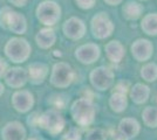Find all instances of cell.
I'll use <instances>...</instances> for the list:
<instances>
[{"instance_id":"6da1fadb","label":"cell","mask_w":157,"mask_h":140,"mask_svg":"<svg viewBox=\"0 0 157 140\" xmlns=\"http://www.w3.org/2000/svg\"><path fill=\"white\" fill-rule=\"evenodd\" d=\"M95 105L93 100L88 97L78 98L72 104L71 107V114L73 120L78 124V126H89L94 121L95 118Z\"/></svg>"},{"instance_id":"7a4b0ae2","label":"cell","mask_w":157,"mask_h":140,"mask_svg":"<svg viewBox=\"0 0 157 140\" xmlns=\"http://www.w3.org/2000/svg\"><path fill=\"white\" fill-rule=\"evenodd\" d=\"M32 53V47L22 38H12L5 46V54L14 63H22L28 60Z\"/></svg>"},{"instance_id":"3957f363","label":"cell","mask_w":157,"mask_h":140,"mask_svg":"<svg viewBox=\"0 0 157 140\" xmlns=\"http://www.w3.org/2000/svg\"><path fill=\"white\" fill-rule=\"evenodd\" d=\"M0 26L11 31L14 34H25L27 31V21L22 14L12 11L10 7L0 9Z\"/></svg>"},{"instance_id":"277c9868","label":"cell","mask_w":157,"mask_h":140,"mask_svg":"<svg viewBox=\"0 0 157 140\" xmlns=\"http://www.w3.org/2000/svg\"><path fill=\"white\" fill-rule=\"evenodd\" d=\"M65 124V118L55 109H51L48 111H45L44 113L39 114L36 121V126L44 128L46 132L52 135L59 134L63 130Z\"/></svg>"},{"instance_id":"5b68a950","label":"cell","mask_w":157,"mask_h":140,"mask_svg":"<svg viewBox=\"0 0 157 140\" xmlns=\"http://www.w3.org/2000/svg\"><path fill=\"white\" fill-rule=\"evenodd\" d=\"M36 16L41 23L45 26H54L61 18V8L52 0H46L40 2L36 8Z\"/></svg>"},{"instance_id":"8992f818","label":"cell","mask_w":157,"mask_h":140,"mask_svg":"<svg viewBox=\"0 0 157 140\" xmlns=\"http://www.w3.org/2000/svg\"><path fill=\"white\" fill-rule=\"evenodd\" d=\"M75 73L73 68L65 62H59L53 66L52 74H51V83L56 88L69 87L74 81Z\"/></svg>"},{"instance_id":"52a82bcc","label":"cell","mask_w":157,"mask_h":140,"mask_svg":"<svg viewBox=\"0 0 157 140\" xmlns=\"http://www.w3.org/2000/svg\"><path fill=\"white\" fill-rule=\"evenodd\" d=\"M90 27H92L93 36L98 40H103V39L109 38L114 31V25L105 13L96 14L92 19Z\"/></svg>"},{"instance_id":"ba28073f","label":"cell","mask_w":157,"mask_h":140,"mask_svg":"<svg viewBox=\"0 0 157 140\" xmlns=\"http://www.w3.org/2000/svg\"><path fill=\"white\" fill-rule=\"evenodd\" d=\"M90 83L95 89L100 91L108 90L114 83V73L109 68L98 67L95 68L90 73Z\"/></svg>"},{"instance_id":"9c48e42d","label":"cell","mask_w":157,"mask_h":140,"mask_svg":"<svg viewBox=\"0 0 157 140\" xmlns=\"http://www.w3.org/2000/svg\"><path fill=\"white\" fill-rule=\"evenodd\" d=\"M12 105L18 112H28L34 106V96L28 90H18L12 96Z\"/></svg>"},{"instance_id":"30bf717a","label":"cell","mask_w":157,"mask_h":140,"mask_svg":"<svg viewBox=\"0 0 157 140\" xmlns=\"http://www.w3.org/2000/svg\"><path fill=\"white\" fill-rule=\"evenodd\" d=\"M101 55L100 47L95 43H87L80 46L75 50V57L83 64H92L98 60Z\"/></svg>"},{"instance_id":"8fae6325","label":"cell","mask_w":157,"mask_h":140,"mask_svg":"<svg viewBox=\"0 0 157 140\" xmlns=\"http://www.w3.org/2000/svg\"><path fill=\"white\" fill-rule=\"evenodd\" d=\"M62 29H63V33L68 39L80 40L85 36L86 25L81 19L73 16V18H69L68 20L65 21Z\"/></svg>"},{"instance_id":"7c38bea8","label":"cell","mask_w":157,"mask_h":140,"mask_svg":"<svg viewBox=\"0 0 157 140\" xmlns=\"http://www.w3.org/2000/svg\"><path fill=\"white\" fill-rule=\"evenodd\" d=\"M154 52V46L149 40L145 39H138L131 46V54L135 60L138 62L148 61L151 57Z\"/></svg>"},{"instance_id":"4fadbf2b","label":"cell","mask_w":157,"mask_h":140,"mask_svg":"<svg viewBox=\"0 0 157 140\" xmlns=\"http://www.w3.org/2000/svg\"><path fill=\"white\" fill-rule=\"evenodd\" d=\"M5 81L7 85L14 89H20L22 88L28 81V75L25 69L19 67H14L12 69H8L5 74Z\"/></svg>"},{"instance_id":"5bb4252c","label":"cell","mask_w":157,"mask_h":140,"mask_svg":"<svg viewBox=\"0 0 157 140\" xmlns=\"http://www.w3.org/2000/svg\"><path fill=\"white\" fill-rule=\"evenodd\" d=\"M2 140H25L26 130L19 121H10L1 131Z\"/></svg>"},{"instance_id":"9a60e30c","label":"cell","mask_w":157,"mask_h":140,"mask_svg":"<svg viewBox=\"0 0 157 140\" xmlns=\"http://www.w3.org/2000/svg\"><path fill=\"white\" fill-rule=\"evenodd\" d=\"M28 80L32 82L33 84H40L46 80L47 75H48V67L45 63H32L28 67Z\"/></svg>"},{"instance_id":"2e32d148","label":"cell","mask_w":157,"mask_h":140,"mask_svg":"<svg viewBox=\"0 0 157 140\" xmlns=\"http://www.w3.org/2000/svg\"><path fill=\"white\" fill-rule=\"evenodd\" d=\"M140 130H141V126L137 120L134 118H124L120 121V125H118V133L124 139L136 137L140 133Z\"/></svg>"},{"instance_id":"e0dca14e","label":"cell","mask_w":157,"mask_h":140,"mask_svg":"<svg viewBox=\"0 0 157 140\" xmlns=\"http://www.w3.org/2000/svg\"><path fill=\"white\" fill-rule=\"evenodd\" d=\"M105 55L108 57V60L111 61L113 63H118L121 62L123 56H124L125 49L123 45L120 41H110L108 42L105 47Z\"/></svg>"},{"instance_id":"ac0fdd59","label":"cell","mask_w":157,"mask_h":140,"mask_svg":"<svg viewBox=\"0 0 157 140\" xmlns=\"http://www.w3.org/2000/svg\"><path fill=\"white\" fill-rule=\"evenodd\" d=\"M55 40H56V35L52 28H44L39 31V33L35 36L36 45L42 49L51 48L55 43Z\"/></svg>"},{"instance_id":"d6986e66","label":"cell","mask_w":157,"mask_h":140,"mask_svg":"<svg viewBox=\"0 0 157 140\" xmlns=\"http://www.w3.org/2000/svg\"><path fill=\"white\" fill-rule=\"evenodd\" d=\"M149 95H150V89L148 85L137 83L130 89V98L134 103L136 104H143L149 99Z\"/></svg>"},{"instance_id":"ffe728a7","label":"cell","mask_w":157,"mask_h":140,"mask_svg":"<svg viewBox=\"0 0 157 140\" xmlns=\"http://www.w3.org/2000/svg\"><path fill=\"white\" fill-rule=\"evenodd\" d=\"M122 12H123V15H124L125 19H128V20H136L143 13V6L140 2H137V1L130 0V1H128V2L124 4V6L122 8Z\"/></svg>"},{"instance_id":"44dd1931","label":"cell","mask_w":157,"mask_h":140,"mask_svg":"<svg viewBox=\"0 0 157 140\" xmlns=\"http://www.w3.org/2000/svg\"><path fill=\"white\" fill-rule=\"evenodd\" d=\"M109 105L111 110L115 112H122L124 111L128 106V98H127V93L122 92H114L110 96L109 99Z\"/></svg>"},{"instance_id":"7402d4cb","label":"cell","mask_w":157,"mask_h":140,"mask_svg":"<svg viewBox=\"0 0 157 140\" xmlns=\"http://www.w3.org/2000/svg\"><path fill=\"white\" fill-rule=\"evenodd\" d=\"M142 31L148 35H157V13L145 15L141 23Z\"/></svg>"},{"instance_id":"603a6c76","label":"cell","mask_w":157,"mask_h":140,"mask_svg":"<svg viewBox=\"0 0 157 140\" xmlns=\"http://www.w3.org/2000/svg\"><path fill=\"white\" fill-rule=\"evenodd\" d=\"M144 124L148 127H157V107L148 106L142 112Z\"/></svg>"},{"instance_id":"cb8c5ba5","label":"cell","mask_w":157,"mask_h":140,"mask_svg":"<svg viewBox=\"0 0 157 140\" xmlns=\"http://www.w3.org/2000/svg\"><path fill=\"white\" fill-rule=\"evenodd\" d=\"M141 76L147 82H155L157 80V64L147 63L141 69Z\"/></svg>"},{"instance_id":"d4e9b609","label":"cell","mask_w":157,"mask_h":140,"mask_svg":"<svg viewBox=\"0 0 157 140\" xmlns=\"http://www.w3.org/2000/svg\"><path fill=\"white\" fill-rule=\"evenodd\" d=\"M86 140H107V133L102 128H93L88 131Z\"/></svg>"},{"instance_id":"484cf974","label":"cell","mask_w":157,"mask_h":140,"mask_svg":"<svg viewBox=\"0 0 157 140\" xmlns=\"http://www.w3.org/2000/svg\"><path fill=\"white\" fill-rule=\"evenodd\" d=\"M62 140H81V132L78 131V128H71L63 135Z\"/></svg>"},{"instance_id":"4316f807","label":"cell","mask_w":157,"mask_h":140,"mask_svg":"<svg viewBox=\"0 0 157 140\" xmlns=\"http://www.w3.org/2000/svg\"><path fill=\"white\" fill-rule=\"evenodd\" d=\"M76 5L82 9H90L94 7L96 0H75Z\"/></svg>"},{"instance_id":"83f0119b","label":"cell","mask_w":157,"mask_h":140,"mask_svg":"<svg viewBox=\"0 0 157 140\" xmlns=\"http://www.w3.org/2000/svg\"><path fill=\"white\" fill-rule=\"evenodd\" d=\"M7 70H8V64L6 63V61L2 60V59L0 57V78L5 76V74H6Z\"/></svg>"},{"instance_id":"f1b7e54d","label":"cell","mask_w":157,"mask_h":140,"mask_svg":"<svg viewBox=\"0 0 157 140\" xmlns=\"http://www.w3.org/2000/svg\"><path fill=\"white\" fill-rule=\"evenodd\" d=\"M8 1H10L12 5H14V6H17V7L25 6L27 2V0H8Z\"/></svg>"},{"instance_id":"f546056e","label":"cell","mask_w":157,"mask_h":140,"mask_svg":"<svg viewBox=\"0 0 157 140\" xmlns=\"http://www.w3.org/2000/svg\"><path fill=\"white\" fill-rule=\"evenodd\" d=\"M103 1L107 2L108 5H110V6H115V5H118V4L122 2V0H103Z\"/></svg>"},{"instance_id":"4dcf8cb0","label":"cell","mask_w":157,"mask_h":140,"mask_svg":"<svg viewBox=\"0 0 157 140\" xmlns=\"http://www.w3.org/2000/svg\"><path fill=\"white\" fill-rule=\"evenodd\" d=\"M4 91H5V87L2 85V83H0V96L4 93Z\"/></svg>"},{"instance_id":"1f68e13d","label":"cell","mask_w":157,"mask_h":140,"mask_svg":"<svg viewBox=\"0 0 157 140\" xmlns=\"http://www.w3.org/2000/svg\"><path fill=\"white\" fill-rule=\"evenodd\" d=\"M27 140H39L38 138H35V137H32V138H28Z\"/></svg>"},{"instance_id":"d6a6232c","label":"cell","mask_w":157,"mask_h":140,"mask_svg":"<svg viewBox=\"0 0 157 140\" xmlns=\"http://www.w3.org/2000/svg\"><path fill=\"white\" fill-rule=\"evenodd\" d=\"M156 103H157V96H156Z\"/></svg>"}]
</instances>
